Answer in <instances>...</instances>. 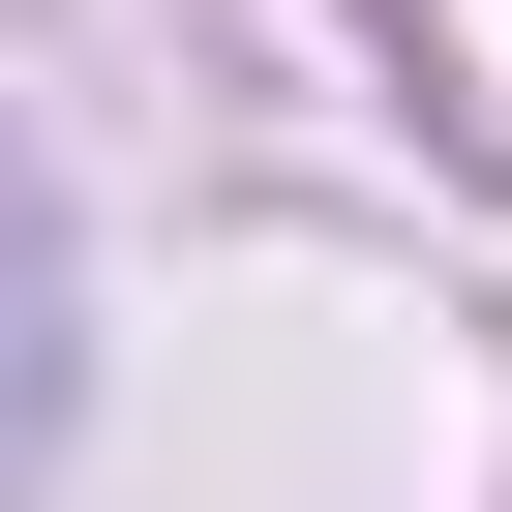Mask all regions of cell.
<instances>
[]
</instances>
